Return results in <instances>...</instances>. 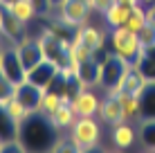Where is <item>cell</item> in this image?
Here are the masks:
<instances>
[{
  "label": "cell",
  "instance_id": "1",
  "mask_svg": "<svg viewBox=\"0 0 155 153\" xmlns=\"http://www.w3.org/2000/svg\"><path fill=\"white\" fill-rule=\"evenodd\" d=\"M61 140V131L41 110H34L25 122H20L18 142L23 144L25 151H56Z\"/></svg>",
  "mask_w": 155,
  "mask_h": 153
},
{
  "label": "cell",
  "instance_id": "2",
  "mask_svg": "<svg viewBox=\"0 0 155 153\" xmlns=\"http://www.w3.org/2000/svg\"><path fill=\"white\" fill-rule=\"evenodd\" d=\"M108 47L110 52L117 56H121L126 63H130V65H137V61H140V56L144 54V47L140 43V36H137V32H130L128 27H113L108 32Z\"/></svg>",
  "mask_w": 155,
  "mask_h": 153
},
{
  "label": "cell",
  "instance_id": "3",
  "mask_svg": "<svg viewBox=\"0 0 155 153\" xmlns=\"http://www.w3.org/2000/svg\"><path fill=\"white\" fill-rule=\"evenodd\" d=\"M101 124L97 117H77L70 126V142L74 151H92L101 142Z\"/></svg>",
  "mask_w": 155,
  "mask_h": 153
},
{
  "label": "cell",
  "instance_id": "4",
  "mask_svg": "<svg viewBox=\"0 0 155 153\" xmlns=\"http://www.w3.org/2000/svg\"><path fill=\"white\" fill-rule=\"evenodd\" d=\"M128 68H130V63H126L121 56H117V54L110 52L108 59L104 63H99V75H97L94 88H99L104 95L115 92L117 86L121 83V79H124V75L128 72Z\"/></svg>",
  "mask_w": 155,
  "mask_h": 153
},
{
  "label": "cell",
  "instance_id": "5",
  "mask_svg": "<svg viewBox=\"0 0 155 153\" xmlns=\"http://www.w3.org/2000/svg\"><path fill=\"white\" fill-rule=\"evenodd\" d=\"M92 14H94V12H92L90 0H63L61 5H52V9L47 12V16L63 18L65 23L74 25V27L88 23Z\"/></svg>",
  "mask_w": 155,
  "mask_h": 153
},
{
  "label": "cell",
  "instance_id": "6",
  "mask_svg": "<svg viewBox=\"0 0 155 153\" xmlns=\"http://www.w3.org/2000/svg\"><path fill=\"white\" fill-rule=\"evenodd\" d=\"M0 36L14 45L27 38V23H23L18 16H14L7 5H2V9H0Z\"/></svg>",
  "mask_w": 155,
  "mask_h": 153
},
{
  "label": "cell",
  "instance_id": "7",
  "mask_svg": "<svg viewBox=\"0 0 155 153\" xmlns=\"http://www.w3.org/2000/svg\"><path fill=\"white\" fill-rule=\"evenodd\" d=\"M70 106H72L74 113H77V117H97V115H99V108H101L99 88H94V86L83 88L77 97H72Z\"/></svg>",
  "mask_w": 155,
  "mask_h": 153
},
{
  "label": "cell",
  "instance_id": "8",
  "mask_svg": "<svg viewBox=\"0 0 155 153\" xmlns=\"http://www.w3.org/2000/svg\"><path fill=\"white\" fill-rule=\"evenodd\" d=\"M0 70L5 72V77H9L12 81L18 86L27 79V70H25L23 61L18 56V50H16L14 43H7L2 50V56H0Z\"/></svg>",
  "mask_w": 155,
  "mask_h": 153
},
{
  "label": "cell",
  "instance_id": "9",
  "mask_svg": "<svg viewBox=\"0 0 155 153\" xmlns=\"http://www.w3.org/2000/svg\"><path fill=\"white\" fill-rule=\"evenodd\" d=\"M38 41H41V47H43L45 59L58 63L61 68L70 65V59H68V45H70V43H68V41H63V38H58V36H54L50 29H45V34H43Z\"/></svg>",
  "mask_w": 155,
  "mask_h": 153
},
{
  "label": "cell",
  "instance_id": "10",
  "mask_svg": "<svg viewBox=\"0 0 155 153\" xmlns=\"http://www.w3.org/2000/svg\"><path fill=\"white\" fill-rule=\"evenodd\" d=\"M58 72H61V65H58V63L50 61V59H43L38 65H34L31 70H27V81L43 88V90H47V88L52 86V81L58 77Z\"/></svg>",
  "mask_w": 155,
  "mask_h": 153
},
{
  "label": "cell",
  "instance_id": "11",
  "mask_svg": "<svg viewBox=\"0 0 155 153\" xmlns=\"http://www.w3.org/2000/svg\"><path fill=\"white\" fill-rule=\"evenodd\" d=\"M99 122L106 124V126H115V124H121V122H128L126 115H124V108H121V101L115 92L110 95H104L101 99V108H99Z\"/></svg>",
  "mask_w": 155,
  "mask_h": 153
},
{
  "label": "cell",
  "instance_id": "12",
  "mask_svg": "<svg viewBox=\"0 0 155 153\" xmlns=\"http://www.w3.org/2000/svg\"><path fill=\"white\" fill-rule=\"evenodd\" d=\"M137 128L133 126V122H121V124H115L110 126V144L113 149H133L137 144Z\"/></svg>",
  "mask_w": 155,
  "mask_h": 153
},
{
  "label": "cell",
  "instance_id": "13",
  "mask_svg": "<svg viewBox=\"0 0 155 153\" xmlns=\"http://www.w3.org/2000/svg\"><path fill=\"white\" fill-rule=\"evenodd\" d=\"M74 41H79L83 47H88L90 52H94V50L106 47L108 36H106V32H101L97 25L83 23V25H79V27H77V36H74Z\"/></svg>",
  "mask_w": 155,
  "mask_h": 153
},
{
  "label": "cell",
  "instance_id": "14",
  "mask_svg": "<svg viewBox=\"0 0 155 153\" xmlns=\"http://www.w3.org/2000/svg\"><path fill=\"white\" fill-rule=\"evenodd\" d=\"M16 50H18V56H20V61H23L25 70H31L34 65H38V63L45 59L38 38H29L27 36V38H23L18 45H16Z\"/></svg>",
  "mask_w": 155,
  "mask_h": 153
},
{
  "label": "cell",
  "instance_id": "15",
  "mask_svg": "<svg viewBox=\"0 0 155 153\" xmlns=\"http://www.w3.org/2000/svg\"><path fill=\"white\" fill-rule=\"evenodd\" d=\"M43 95H45V90L38 88V86H34V83H29L27 79H25L23 83H18V86H16V97H18L29 110H38Z\"/></svg>",
  "mask_w": 155,
  "mask_h": 153
},
{
  "label": "cell",
  "instance_id": "16",
  "mask_svg": "<svg viewBox=\"0 0 155 153\" xmlns=\"http://www.w3.org/2000/svg\"><path fill=\"white\" fill-rule=\"evenodd\" d=\"M146 79H144V75L140 70H137L135 65H130L128 68V72L124 75V79H121V83L117 86V90L115 92H128V95H142L144 90V86H146ZM110 95V92H108Z\"/></svg>",
  "mask_w": 155,
  "mask_h": 153
},
{
  "label": "cell",
  "instance_id": "17",
  "mask_svg": "<svg viewBox=\"0 0 155 153\" xmlns=\"http://www.w3.org/2000/svg\"><path fill=\"white\" fill-rule=\"evenodd\" d=\"M18 128L20 124L12 117L5 104H0V142H14L18 140Z\"/></svg>",
  "mask_w": 155,
  "mask_h": 153
},
{
  "label": "cell",
  "instance_id": "18",
  "mask_svg": "<svg viewBox=\"0 0 155 153\" xmlns=\"http://www.w3.org/2000/svg\"><path fill=\"white\" fill-rule=\"evenodd\" d=\"M121 101L124 115L128 122H140L142 119V104H140V95H128V92H115Z\"/></svg>",
  "mask_w": 155,
  "mask_h": 153
},
{
  "label": "cell",
  "instance_id": "19",
  "mask_svg": "<svg viewBox=\"0 0 155 153\" xmlns=\"http://www.w3.org/2000/svg\"><path fill=\"white\" fill-rule=\"evenodd\" d=\"M50 119L54 122L56 128L63 133V131H70V126L74 124V119H77V113L72 110L70 104H63V106H58L54 113L50 115Z\"/></svg>",
  "mask_w": 155,
  "mask_h": 153
},
{
  "label": "cell",
  "instance_id": "20",
  "mask_svg": "<svg viewBox=\"0 0 155 153\" xmlns=\"http://www.w3.org/2000/svg\"><path fill=\"white\" fill-rule=\"evenodd\" d=\"M128 16H130V9H128V7H121L119 2H115L113 7L108 9V12L101 16V18H104L106 27L113 29V27H121V25H126Z\"/></svg>",
  "mask_w": 155,
  "mask_h": 153
},
{
  "label": "cell",
  "instance_id": "21",
  "mask_svg": "<svg viewBox=\"0 0 155 153\" xmlns=\"http://www.w3.org/2000/svg\"><path fill=\"white\" fill-rule=\"evenodd\" d=\"M142 119H155V81H148L140 95Z\"/></svg>",
  "mask_w": 155,
  "mask_h": 153
},
{
  "label": "cell",
  "instance_id": "22",
  "mask_svg": "<svg viewBox=\"0 0 155 153\" xmlns=\"http://www.w3.org/2000/svg\"><path fill=\"white\" fill-rule=\"evenodd\" d=\"M7 7L12 9V14L18 16L23 23H31L34 18H38V12H36V7L31 5V0H14Z\"/></svg>",
  "mask_w": 155,
  "mask_h": 153
},
{
  "label": "cell",
  "instance_id": "23",
  "mask_svg": "<svg viewBox=\"0 0 155 153\" xmlns=\"http://www.w3.org/2000/svg\"><path fill=\"white\" fill-rule=\"evenodd\" d=\"M137 138H140V144L144 149L155 151V119H140Z\"/></svg>",
  "mask_w": 155,
  "mask_h": 153
},
{
  "label": "cell",
  "instance_id": "24",
  "mask_svg": "<svg viewBox=\"0 0 155 153\" xmlns=\"http://www.w3.org/2000/svg\"><path fill=\"white\" fill-rule=\"evenodd\" d=\"M146 20H148V12H146V7L137 5L135 9H130V16H128V20H126L124 27H128L130 32H140L144 25H146Z\"/></svg>",
  "mask_w": 155,
  "mask_h": 153
},
{
  "label": "cell",
  "instance_id": "25",
  "mask_svg": "<svg viewBox=\"0 0 155 153\" xmlns=\"http://www.w3.org/2000/svg\"><path fill=\"white\" fill-rule=\"evenodd\" d=\"M58 106H63L61 95L54 92V90H45V95H43V99H41V106H38V110H41V113H45L47 117H50V115L54 113V110H56Z\"/></svg>",
  "mask_w": 155,
  "mask_h": 153
},
{
  "label": "cell",
  "instance_id": "26",
  "mask_svg": "<svg viewBox=\"0 0 155 153\" xmlns=\"http://www.w3.org/2000/svg\"><path fill=\"white\" fill-rule=\"evenodd\" d=\"M5 106H7V110L12 113V117H14L18 124H20V122H25V119H27L29 115L34 113V110H29V108H27V106H25V104L18 99V97H12L7 104H5Z\"/></svg>",
  "mask_w": 155,
  "mask_h": 153
},
{
  "label": "cell",
  "instance_id": "27",
  "mask_svg": "<svg viewBox=\"0 0 155 153\" xmlns=\"http://www.w3.org/2000/svg\"><path fill=\"white\" fill-rule=\"evenodd\" d=\"M137 36H140V43L144 50H151V47H155V20L148 18L146 25L137 32Z\"/></svg>",
  "mask_w": 155,
  "mask_h": 153
},
{
  "label": "cell",
  "instance_id": "28",
  "mask_svg": "<svg viewBox=\"0 0 155 153\" xmlns=\"http://www.w3.org/2000/svg\"><path fill=\"white\" fill-rule=\"evenodd\" d=\"M12 97H16V83L0 70V104H7Z\"/></svg>",
  "mask_w": 155,
  "mask_h": 153
},
{
  "label": "cell",
  "instance_id": "29",
  "mask_svg": "<svg viewBox=\"0 0 155 153\" xmlns=\"http://www.w3.org/2000/svg\"><path fill=\"white\" fill-rule=\"evenodd\" d=\"M115 2H117V0H90V5H92V12H94V14H101V16L108 12V9L113 7Z\"/></svg>",
  "mask_w": 155,
  "mask_h": 153
},
{
  "label": "cell",
  "instance_id": "30",
  "mask_svg": "<svg viewBox=\"0 0 155 153\" xmlns=\"http://www.w3.org/2000/svg\"><path fill=\"white\" fill-rule=\"evenodd\" d=\"M31 5L36 7L38 16H47V12L52 9V0H31Z\"/></svg>",
  "mask_w": 155,
  "mask_h": 153
},
{
  "label": "cell",
  "instance_id": "31",
  "mask_svg": "<svg viewBox=\"0 0 155 153\" xmlns=\"http://www.w3.org/2000/svg\"><path fill=\"white\" fill-rule=\"evenodd\" d=\"M117 2H119L121 7H128V9H135L137 5H140V0H117Z\"/></svg>",
  "mask_w": 155,
  "mask_h": 153
},
{
  "label": "cell",
  "instance_id": "32",
  "mask_svg": "<svg viewBox=\"0 0 155 153\" xmlns=\"http://www.w3.org/2000/svg\"><path fill=\"white\" fill-rule=\"evenodd\" d=\"M140 5H142V7H146V9H153L155 7V0H140Z\"/></svg>",
  "mask_w": 155,
  "mask_h": 153
},
{
  "label": "cell",
  "instance_id": "33",
  "mask_svg": "<svg viewBox=\"0 0 155 153\" xmlns=\"http://www.w3.org/2000/svg\"><path fill=\"white\" fill-rule=\"evenodd\" d=\"M5 45H7V41H5L2 36H0V56H2V50H5Z\"/></svg>",
  "mask_w": 155,
  "mask_h": 153
},
{
  "label": "cell",
  "instance_id": "34",
  "mask_svg": "<svg viewBox=\"0 0 155 153\" xmlns=\"http://www.w3.org/2000/svg\"><path fill=\"white\" fill-rule=\"evenodd\" d=\"M0 2H2V5H12L14 0H0Z\"/></svg>",
  "mask_w": 155,
  "mask_h": 153
},
{
  "label": "cell",
  "instance_id": "35",
  "mask_svg": "<svg viewBox=\"0 0 155 153\" xmlns=\"http://www.w3.org/2000/svg\"><path fill=\"white\" fill-rule=\"evenodd\" d=\"M63 2V0H52V5H61Z\"/></svg>",
  "mask_w": 155,
  "mask_h": 153
},
{
  "label": "cell",
  "instance_id": "36",
  "mask_svg": "<svg viewBox=\"0 0 155 153\" xmlns=\"http://www.w3.org/2000/svg\"><path fill=\"white\" fill-rule=\"evenodd\" d=\"M0 9H2V2H0Z\"/></svg>",
  "mask_w": 155,
  "mask_h": 153
},
{
  "label": "cell",
  "instance_id": "37",
  "mask_svg": "<svg viewBox=\"0 0 155 153\" xmlns=\"http://www.w3.org/2000/svg\"><path fill=\"white\" fill-rule=\"evenodd\" d=\"M0 146H2V142H0Z\"/></svg>",
  "mask_w": 155,
  "mask_h": 153
}]
</instances>
